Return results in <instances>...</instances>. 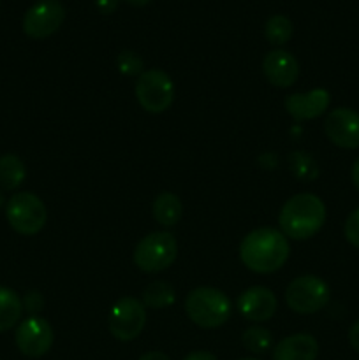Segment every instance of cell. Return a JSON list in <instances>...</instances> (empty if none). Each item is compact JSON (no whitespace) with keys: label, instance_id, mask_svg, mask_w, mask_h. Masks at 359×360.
Listing matches in <instances>:
<instances>
[{"label":"cell","instance_id":"1","mask_svg":"<svg viewBox=\"0 0 359 360\" xmlns=\"http://www.w3.org/2000/svg\"><path fill=\"white\" fill-rule=\"evenodd\" d=\"M289 253V239L280 231L271 227H260L248 232L239 245L241 262L250 271L259 274H270L284 267Z\"/></svg>","mask_w":359,"mask_h":360},{"label":"cell","instance_id":"2","mask_svg":"<svg viewBox=\"0 0 359 360\" xmlns=\"http://www.w3.org/2000/svg\"><path fill=\"white\" fill-rule=\"evenodd\" d=\"M326 221V206L313 193H298L284 204L278 217L280 232L287 239L305 241L313 238Z\"/></svg>","mask_w":359,"mask_h":360},{"label":"cell","instance_id":"3","mask_svg":"<svg viewBox=\"0 0 359 360\" xmlns=\"http://www.w3.org/2000/svg\"><path fill=\"white\" fill-rule=\"evenodd\" d=\"M185 311L196 326L203 329H215L227 322L232 304L231 299L218 288L199 287L187 295Z\"/></svg>","mask_w":359,"mask_h":360},{"label":"cell","instance_id":"4","mask_svg":"<svg viewBox=\"0 0 359 360\" xmlns=\"http://www.w3.org/2000/svg\"><path fill=\"white\" fill-rule=\"evenodd\" d=\"M178 257V243L171 232H151L137 243L134 264L144 273H160L171 267Z\"/></svg>","mask_w":359,"mask_h":360},{"label":"cell","instance_id":"5","mask_svg":"<svg viewBox=\"0 0 359 360\" xmlns=\"http://www.w3.org/2000/svg\"><path fill=\"white\" fill-rule=\"evenodd\" d=\"M6 217L13 231L21 236H35L48 220L44 202L32 192L14 193L6 204Z\"/></svg>","mask_w":359,"mask_h":360},{"label":"cell","instance_id":"6","mask_svg":"<svg viewBox=\"0 0 359 360\" xmlns=\"http://www.w3.org/2000/svg\"><path fill=\"white\" fill-rule=\"evenodd\" d=\"M136 97L141 108L151 115H160L175 101L172 79L160 69L144 70L136 83Z\"/></svg>","mask_w":359,"mask_h":360},{"label":"cell","instance_id":"7","mask_svg":"<svg viewBox=\"0 0 359 360\" xmlns=\"http://www.w3.org/2000/svg\"><path fill=\"white\" fill-rule=\"evenodd\" d=\"M329 287L326 281L317 276H299L289 283L285 290V301L287 306L296 313L301 315H312L326 308L329 302Z\"/></svg>","mask_w":359,"mask_h":360},{"label":"cell","instance_id":"8","mask_svg":"<svg viewBox=\"0 0 359 360\" xmlns=\"http://www.w3.org/2000/svg\"><path fill=\"white\" fill-rule=\"evenodd\" d=\"M146 309L136 297H122L109 311V333L118 341H132L143 333Z\"/></svg>","mask_w":359,"mask_h":360},{"label":"cell","instance_id":"9","mask_svg":"<svg viewBox=\"0 0 359 360\" xmlns=\"http://www.w3.org/2000/svg\"><path fill=\"white\" fill-rule=\"evenodd\" d=\"M65 7L58 0H41L34 4L23 16V32L32 39L49 37L62 27Z\"/></svg>","mask_w":359,"mask_h":360},{"label":"cell","instance_id":"10","mask_svg":"<svg viewBox=\"0 0 359 360\" xmlns=\"http://www.w3.org/2000/svg\"><path fill=\"white\" fill-rule=\"evenodd\" d=\"M14 340H16L18 350L25 357L39 359L51 350L55 334L48 320L41 316H28L18 326Z\"/></svg>","mask_w":359,"mask_h":360},{"label":"cell","instance_id":"11","mask_svg":"<svg viewBox=\"0 0 359 360\" xmlns=\"http://www.w3.org/2000/svg\"><path fill=\"white\" fill-rule=\"evenodd\" d=\"M324 132L327 139L344 150L359 148V112L351 108H336L326 116Z\"/></svg>","mask_w":359,"mask_h":360},{"label":"cell","instance_id":"12","mask_svg":"<svg viewBox=\"0 0 359 360\" xmlns=\"http://www.w3.org/2000/svg\"><path fill=\"white\" fill-rule=\"evenodd\" d=\"M263 72L273 86L289 88L298 79L299 63L292 53L285 49H273L264 56Z\"/></svg>","mask_w":359,"mask_h":360},{"label":"cell","instance_id":"13","mask_svg":"<svg viewBox=\"0 0 359 360\" xmlns=\"http://www.w3.org/2000/svg\"><path fill=\"white\" fill-rule=\"evenodd\" d=\"M238 311L250 322H266L277 311V297L266 287H250L238 297Z\"/></svg>","mask_w":359,"mask_h":360},{"label":"cell","instance_id":"14","mask_svg":"<svg viewBox=\"0 0 359 360\" xmlns=\"http://www.w3.org/2000/svg\"><path fill=\"white\" fill-rule=\"evenodd\" d=\"M331 102L329 91L324 88L305 91V94H292L285 98V109L296 122L319 118L327 111Z\"/></svg>","mask_w":359,"mask_h":360},{"label":"cell","instance_id":"15","mask_svg":"<svg viewBox=\"0 0 359 360\" xmlns=\"http://www.w3.org/2000/svg\"><path fill=\"white\" fill-rule=\"evenodd\" d=\"M319 343L313 336L305 333L284 338L275 347L273 360H317Z\"/></svg>","mask_w":359,"mask_h":360},{"label":"cell","instance_id":"16","mask_svg":"<svg viewBox=\"0 0 359 360\" xmlns=\"http://www.w3.org/2000/svg\"><path fill=\"white\" fill-rule=\"evenodd\" d=\"M151 213H153V218L157 220L158 225H162V227H172L182 218V200L172 192L158 193L155 197L153 204H151Z\"/></svg>","mask_w":359,"mask_h":360},{"label":"cell","instance_id":"17","mask_svg":"<svg viewBox=\"0 0 359 360\" xmlns=\"http://www.w3.org/2000/svg\"><path fill=\"white\" fill-rule=\"evenodd\" d=\"M23 301L11 288L0 285V333L13 329L21 319Z\"/></svg>","mask_w":359,"mask_h":360},{"label":"cell","instance_id":"18","mask_svg":"<svg viewBox=\"0 0 359 360\" xmlns=\"http://www.w3.org/2000/svg\"><path fill=\"white\" fill-rule=\"evenodd\" d=\"M25 176H27V169L20 157L13 153L0 157V188L16 190L23 183Z\"/></svg>","mask_w":359,"mask_h":360},{"label":"cell","instance_id":"19","mask_svg":"<svg viewBox=\"0 0 359 360\" xmlns=\"http://www.w3.org/2000/svg\"><path fill=\"white\" fill-rule=\"evenodd\" d=\"M176 292L168 281H153L143 292L144 308L164 309L175 304Z\"/></svg>","mask_w":359,"mask_h":360},{"label":"cell","instance_id":"20","mask_svg":"<svg viewBox=\"0 0 359 360\" xmlns=\"http://www.w3.org/2000/svg\"><path fill=\"white\" fill-rule=\"evenodd\" d=\"M292 32H294L292 21L284 14H273L264 25V35L273 46H284L285 42L291 41Z\"/></svg>","mask_w":359,"mask_h":360},{"label":"cell","instance_id":"21","mask_svg":"<svg viewBox=\"0 0 359 360\" xmlns=\"http://www.w3.org/2000/svg\"><path fill=\"white\" fill-rule=\"evenodd\" d=\"M289 165H291L292 174L301 181H313L319 176V167H317L315 160L305 151H292L289 155Z\"/></svg>","mask_w":359,"mask_h":360},{"label":"cell","instance_id":"22","mask_svg":"<svg viewBox=\"0 0 359 360\" xmlns=\"http://www.w3.org/2000/svg\"><path fill=\"white\" fill-rule=\"evenodd\" d=\"M243 347L246 348L248 352H252V354H266L267 350L271 348V345H273V336H271V333L267 329H264V327L260 326H253V327H248V329L243 333Z\"/></svg>","mask_w":359,"mask_h":360},{"label":"cell","instance_id":"23","mask_svg":"<svg viewBox=\"0 0 359 360\" xmlns=\"http://www.w3.org/2000/svg\"><path fill=\"white\" fill-rule=\"evenodd\" d=\"M116 65L123 76H141L143 70V60L137 53L130 51V49H123L116 56Z\"/></svg>","mask_w":359,"mask_h":360},{"label":"cell","instance_id":"24","mask_svg":"<svg viewBox=\"0 0 359 360\" xmlns=\"http://www.w3.org/2000/svg\"><path fill=\"white\" fill-rule=\"evenodd\" d=\"M344 234L345 239H347L352 246L359 248V207L352 211V213L348 214L347 220H345Z\"/></svg>","mask_w":359,"mask_h":360},{"label":"cell","instance_id":"25","mask_svg":"<svg viewBox=\"0 0 359 360\" xmlns=\"http://www.w3.org/2000/svg\"><path fill=\"white\" fill-rule=\"evenodd\" d=\"M44 306V299H42L41 292L37 290H30L27 292L23 299V309H27L32 316H35V313H39Z\"/></svg>","mask_w":359,"mask_h":360},{"label":"cell","instance_id":"26","mask_svg":"<svg viewBox=\"0 0 359 360\" xmlns=\"http://www.w3.org/2000/svg\"><path fill=\"white\" fill-rule=\"evenodd\" d=\"M118 2L120 0H95V7L99 9V13L101 14H113L116 11V7H118Z\"/></svg>","mask_w":359,"mask_h":360},{"label":"cell","instance_id":"27","mask_svg":"<svg viewBox=\"0 0 359 360\" xmlns=\"http://www.w3.org/2000/svg\"><path fill=\"white\" fill-rule=\"evenodd\" d=\"M348 343L359 354V320L355 323H352L351 330H348Z\"/></svg>","mask_w":359,"mask_h":360},{"label":"cell","instance_id":"28","mask_svg":"<svg viewBox=\"0 0 359 360\" xmlns=\"http://www.w3.org/2000/svg\"><path fill=\"white\" fill-rule=\"evenodd\" d=\"M183 360H217V357H215L213 354H210V352L199 350V352H192V354H189Z\"/></svg>","mask_w":359,"mask_h":360},{"label":"cell","instance_id":"29","mask_svg":"<svg viewBox=\"0 0 359 360\" xmlns=\"http://www.w3.org/2000/svg\"><path fill=\"white\" fill-rule=\"evenodd\" d=\"M139 360H171L164 352H148V354L141 355Z\"/></svg>","mask_w":359,"mask_h":360},{"label":"cell","instance_id":"30","mask_svg":"<svg viewBox=\"0 0 359 360\" xmlns=\"http://www.w3.org/2000/svg\"><path fill=\"white\" fill-rule=\"evenodd\" d=\"M351 174H352V183H354L355 188L359 190V158L354 162V165H352Z\"/></svg>","mask_w":359,"mask_h":360},{"label":"cell","instance_id":"31","mask_svg":"<svg viewBox=\"0 0 359 360\" xmlns=\"http://www.w3.org/2000/svg\"><path fill=\"white\" fill-rule=\"evenodd\" d=\"M125 2L130 4V6H134V7H144V6H148L151 0H125Z\"/></svg>","mask_w":359,"mask_h":360},{"label":"cell","instance_id":"32","mask_svg":"<svg viewBox=\"0 0 359 360\" xmlns=\"http://www.w3.org/2000/svg\"><path fill=\"white\" fill-rule=\"evenodd\" d=\"M4 204V195H2V188H0V207H2Z\"/></svg>","mask_w":359,"mask_h":360},{"label":"cell","instance_id":"33","mask_svg":"<svg viewBox=\"0 0 359 360\" xmlns=\"http://www.w3.org/2000/svg\"><path fill=\"white\" fill-rule=\"evenodd\" d=\"M239 360H259V359H252V357H246V359H239Z\"/></svg>","mask_w":359,"mask_h":360}]
</instances>
